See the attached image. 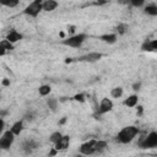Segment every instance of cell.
I'll use <instances>...</instances> for the list:
<instances>
[{
    "mask_svg": "<svg viewBox=\"0 0 157 157\" xmlns=\"http://www.w3.org/2000/svg\"><path fill=\"white\" fill-rule=\"evenodd\" d=\"M139 134V129L134 125H129V126H125L123 128L118 135H117V141L120 142V144H129L131 142L135 136Z\"/></svg>",
    "mask_w": 157,
    "mask_h": 157,
    "instance_id": "cell-1",
    "label": "cell"
},
{
    "mask_svg": "<svg viewBox=\"0 0 157 157\" xmlns=\"http://www.w3.org/2000/svg\"><path fill=\"white\" fill-rule=\"evenodd\" d=\"M139 146L144 150L157 147V131H151L146 136H142L139 140Z\"/></svg>",
    "mask_w": 157,
    "mask_h": 157,
    "instance_id": "cell-2",
    "label": "cell"
},
{
    "mask_svg": "<svg viewBox=\"0 0 157 157\" xmlns=\"http://www.w3.org/2000/svg\"><path fill=\"white\" fill-rule=\"evenodd\" d=\"M87 38V36L85 33H78V34H74V36H70L69 38H65L63 39V44L64 45H69V47H72V48H78L82 45V43L85 42V39Z\"/></svg>",
    "mask_w": 157,
    "mask_h": 157,
    "instance_id": "cell-3",
    "label": "cell"
},
{
    "mask_svg": "<svg viewBox=\"0 0 157 157\" xmlns=\"http://www.w3.org/2000/svg\"><path fill=\"white\" fill-rule=\"evenodd\" d=\"M42 10H43V2L40 0H34V1L29 2V5L23 10V13H26L31 17H37Z\"/></svg>",
    "mask_w": 157,
    "mask_h": 157,
    "instance_id": "cell-4",
    "label": "cell"
},
{
    "mask_svg": "<svg viewBox=\"0 0 157 157\" xmlns=\"http://www.w3.org/2000/svg\"><path fill=\"white\" fill-rule=\"evenodd\" d=\"M13 140H15V135L11 130L4 131L1 137H0V148L1 150H9L11 147V145L13 144Z\"/></svg>",
    "mask_w": 157,
    "mask_h": 157,
    "instance_id": "cell-5",
    "label": "cell"
},
{
    "mask_svg": "<svg viewBox=\"0 0 157 157\" xmlns=\"http://www.w3.org/2000/svg\"><path fill=\"white\" fill-rule=\"evenodd\" d=\"M96 144H97V140H90L85 144L81 145L80 147V153L83 155V156H90V155H93L96 153Z\"/></svg>",
    "mask_w": 157,
    "mask_h": 157,
    "instance_id": "cell-6",
    "label": "cell"
},
{
    "mask_svg": "<svg viewBox=\"0 0 157 157\" xmlns=\"http://www.w3.org/2000/svg\"><path fill=\"white\" fill-rule=\"evenodd\" d=\"M102 53H98V52H91L88 54H85V55H81L78 56L76 60L77 61H85V63H96L98 60L102 59Z\"/></svg>",
    "mask_w": 157,
    "mask_h": 157,
    "instance_id": "cell-7",
    "label": "cell"
},
{
    "mask_svg": "<svg viewBox=\"0 0 157 157\" xmlns=\"http://www.w3.org/2000/svg\"><path fill=\"white\" fill-rule=\"evenodd\" d=\"M113 109V102L109 99V98H103L99 103V108H98V113L99 114H104V113H108Z\"/></svg>",
    "mask_w": 157,
    "mask_h": 157,
    "instance_id": "cell-8",
    "label": "cell"
},
{
    "mask_svg": "<svg viewBox=\"0 0 157 157\" xmlns=\"http://www.w3.org/2000/svg\"><path fill=\"white\" fill-rule=\"evenodd\" d=\"M69 144H70V136L63 135V137L54 145V148L58 151H63V150H66L69 147Z\"/></svg>",
    "mask_w": 157,
    "mask_h": 157,
    "instance_id": "cell-9",
    "label": "cell"
},
{
    "mask_svg": "<svg viewBox=\"0 0 157 157\" xmlns=\"http://www.w3.org/2000/svg\"><path fill=\"white\" fill-rule=\"evenodd\" d=\"M37 147H38V144H37L36 141H33V140H27V141H25V142L22 144V148H23V151H25L27 155L32 153Z\"/></svg>",
    "mask_w": 157,
    "mask_h": 157,
    "instance_id": "cell-10",
    "label": "cell"
},
{
    "mask_svg": "<svg viewBox=\"0 0 157 157\" xmlns=\"http://www.w3.org/2000/svg\"><path fill=\"white\" fill-rule=\"evenodd\" d=\"M23 38V36L20 33V32H17L16 29H11L9 33H7V36H6V39L10 42V43H16V42H18V40H21Z\"/></svg>",
    "mask_w": 157,
    "mask_h": 157,
    "instance_id": "cell-11",
    "label": "cell"
},
{
    "mask_svg": "<svg viewBox=\"0 0 157 157\" xmlns=\"http://www.w3.org/2000/svg\"><path fill=\"white\" fill-rule=\"evenodd\" d=\"M99 39L107 44H114L117 42V34L114 33H107V34H102L99 36Z\"/></svg>",
    "mask_w": 157,
    "mask_h": 157,
    "instance_id": "cell-12",
    "label": "cell"
},
{
    "mask_svg": "<svg viewBox=\"0 0 157 157\" xmlns=\"http://www.w3.org/2000/svg\"><path fill=\"white\" fill-rule=\"evenodd\" d=\"M137 102H139L137 94H131V96H129L123 103H124V105H126V107H129V108H132V107L137 105Z\"/></svg>",
    "mask_w": 157,
    "mask_h": 157,
    "instance_id": "cell-13",
    "label": "cell"
},
{
    "mask_svg": "<svg viewBox=\"0 0 157 157\" xmlns=\"http://www.w3.org/2000/svg\"><path fill=\"white\" fill-rule=\"evenodd\" d=\"M10 130L13 132V135H15V136L20 135V134L22 132V130H23V120H18V121L13 123Z\"/></svg>",
    "mask_w": 157,
    "mask_h": 157,
    "instance_id": "cell-14",
    "label": "cell"
},
{
    "mask_svg": "<svg viewBox=\"0 0 157 157\" xmlns=\"http://www.w3.org/2000/svg\"><path fill=\"white\" fill-rule=\"evenodd\" d=\"M58 5L59 4L56 1H54V0H47V1L43 2V10L47 11V12H50V11L55 10L58 7Z\"/></svg>",
    "mask_w": 157,
    "mask_h": 157,
    "instance_id": "cell-15",
    "label": "cell"
},
{
    "mask_svg": "<svg viewBox=\"0 0 157 157\" xmlns=\"http://www.w3.org/2000/svg\"><path fill=\"white\" fill-rule=\"evenodd\" d=\"M145 13L150 15V16H157V5L156 4H150L145 6Z\"/></svg>",
    "mask_w": 157,
    "mask_h": 157,
    "instance_id": "cell-16",
    "label": "cell"
},
{
    "mask_svg": "<svg viewBox=\"0 0 157 157\" xmlns=\"http://www.w3.org/2000/svg\"><path fill=\"white\" fill-rule=\"evenodd\" d=\"M50 91H52V88H50V86L49 85H42V86H39V88H38V92H39V94L40 96H48L49 93H50Z\"/></svg>",
    "mask_w": 157,
    "mask_h": 157,
    "instance_id": "cell-17",
    "label": "cell"
},
{
    "mask_svg": "<svg viewBox=\"0 0 157 157\" xmlns=\"http://www.w3.org/2000/svg\"><path fill=\"white\" fill-rule=\"evenodd\" d=\"M47 104L50 108V110L55 112L56 110V107H58V99L56 98H48L47 99Z\"/></svg>",
    "mask_w": 157,
    "mask_h": 157,
    "instance_id": "cell-18",
    "label": "cell"
},
{
    "mask_svg": "<svg viewBox=\"0 0 157 157\" xmlns=\"http://www.w3.org/2000/svg\"><path fill=\"white\" fill-rule=\"evenodd\" d=\"M123 88L121 87H114L112 91H110V94H112V97H114V98H120L121 96H123Z\"/></svg>",
    "mask_w": 157,
    "mask_h": 157,
    "instance_id": "cell-19",
    "label": "cell"
},
{
    "mask_svg": "<svg viewBox=\"0 0 157 157\" xmlns=\"http://www.w3.org/2000/svg\"><path fill=\"white\" fill-rule=\"evenodd\" d=\"M63 137V135H61V132H59V131H55V132H53L50 136H49V141L50 142H53L54 145L60 140Z\"/></svg>",
    "mask_w": 157,
    "mask_h": 157,
    "instance_id": "cell-20",
    "label": "cell"
},
{
    "mask_svg": "<svg viewBox=\"0 0 157 157\" xmlns=\"http://www.w3.org/2000/svg\"><path fill=\"white\" fill-rule=\"evenodd\" d=\"M0 48H4L5 50H12L13 49V44L10 43L7 39H2L0 42Z\"/></svg>",
    "mask_w": 157,
    "mask_h": 157,
    "instance_id": "cell-21",
    "label": "cell"
},
{
    "mask_svg": "<svg viewBox=\"0 0 157 157\" xmlns=\"http://www.w3.org/2000/svg\"><path fill=\"white\" fill-rule=\"evenodd\" d=\"M107 147V141H103V140H98L97 144H96V151L97 152H102L103 150H105Z\"/></svg>",
    "mask_w": 157,
    "mask_h": 157,
    "instance_id": "cell-22",
    "label": "cell"
},
{
    "mask_svg": "<svg viewBox=\"0 0 157 157\" xmlns=\"http://www.w3.org/2000/svg\"><path fill=\"white\" fill-rule=\"evenodd\" d=\"M117 32L119 33V34H124L126 31H128V26L125 25V23H120V25H118L117 26Z\"/></svg>",
    "mask_w": 157,
    "mask_h": 157,
    "instance_id": "cell-23",
    "label": "cell"
},
{
    "mask_svg": "<svg viewBox=\"0 0 157 157\" xmlns=\"http://www.w3.org/2000/svg\"><path fill=\"white\" fill-rule=\"evenodd\" d=\"M1 4L4 6H7V7H15L18 5V1L17 0H10V1H1Z\"/></svg>",
    "mask_w": 157,
    "mask_h": 157,
    "instance_id": "cell-24",
    "label": "cell"
},
{
    "mask_svg": "<svg viewBox=\"0 0 157 157\" xmlns=\"http://www.w3.org/2000/svg\"><path fill=\"white\" fill-rule=\"evenodd\" d=\"M141 49L144 52H152V45H151V40H146L142 45H141Z\"/></svg>",
    "mask_w": 157,
    "mask_h": 157,
    "instance_id": "cell-25",
    "label": "cell"
},
{
    "mask_svg": "<svg viewBox=\"0 0 157 157\" xmlns=\"http://www.w3.org/2000/svg\"><path fill=\"white\" fill-rule=\"evenodd\" d=\"M74 99H75L76 102H80V103H83V102L86 101L83 93H77V94H75V96H74Z\"/></svg>",
    "mask_w": 157,
    "mask_h": 157,
    "instance_id": "cell-26",
    "label": "cell"
},
{
    "mask_svg": "<svg viewBox=\"0 0 157 157\" xmlns=\"http://www.w3.org/2000/svg\"><path fill=\"white\" fill-rule=\"evenodd\" d=\"M130 4H131L132 6H135V7H140V6H144L145 1H144V0H131Z\"/></svg>",
    "mask_w": 157,
    "mask_h": 157,
    "instance_id": "cell-27",
    "label": "cell"
},
{
    "mask_svg": "<svg viewBox=\"0 0 157 157\" xmlns=\"http://www.w3.org/2000/svg\"><path fill=\"white\" fill-rule=\"evenodd\" d=\"M140 88H141V82H140V81H139V82H135V83L132 85V90H134V91H139Z\"/></svg>",
    "mask_w": 157,
    "mask_h": 157,
    "instance_id": "cell-28",
    "label": "cell"
},
{
    "mask_svg": "<svg viewBox=\"0 0 157 157\" xmlns=\"http://www.w3.org/2000/svg\"><path fill=\"white\" fill-rule=\"evenodd\" d=\"M142 113H144V107H142V105H137V110H136L137 117H141Z\"/></svg>",
    "mask_w": 157,
    "mask_h": 157,
    "instance_id": "cell-29",
    "label": "cell"
},
{
    "mask_svg": "<svg viewBox=\"0 0 157 157\" xmlns=\"http://www.w3.org/2000/svg\"><path fill=\"white\" fill-rule=\"evenodd\" d=\"M1 85H2V86H5V87L10 86V80H9V78H2V81H1Z\"/></svg>",
    "mask_w": 157,
    "mask_h": 157,
    "instance_id": "cell-30",
    "label": "cell"
},
{
    "mask_svg": "<svg viewBox=\"0 0 157 157\" xmlns=\"http://www.w3.org/2000/svg\"><path fill=\"white\" fill-rule=\"evenodd\" d=\"M151 45H152V50H156L157 52V39L151 40Z\"/></svg>",
    "mask_w": 157,
    "mask_h": 157,
    "instance_id": "cell-31",
    "label": "cell"
},
{
    "mask_svg": "<svg viewBox=\"0 0 157 157\" xmlns=\"http://www.w3.org/2000/svg\"><path fill=\"white\" fill-rule=\"evenodd\" d=\"M58 152H59V151H58V150H55V148L53 147V148L49 151V157H53V156H55Z\"/></svg>",
    "mask_w": 157,
    "mask_h": 157,
    "instance_id": "cell-32",
    "label": "cell"
},
{
    "mask_svg": "<svg viewBox=\"0 0 157 157\" xmlns=\"http://www.w3.org/2000/svg\"><path fill=\"white\" fill-rule=\"evenodd\" d=\"M4 126H5V121H4V119L1 118V119H0V131H1V132L4 131Z\"/></svg>",
    "mask_w": 157,
    "mask_h": 157,
    "instance_id": "cell-33",
    "label": "cell"
},
{
    "mask_svg": "<svg viewBox=\"0 0 157 157\" xmlns=\"http://www.w3.org/2000/svg\"><path fill=\"white\" fill-rule=\"evenodd\" d=\"M75 28H76L75 26H69V28H67V31H69V32H70V33H71V34L74 36V32H75Z\"/></svg>",
    "mask_w": 157,
    "mask_h": 157,
    "instance_id": "cell-34",
    "label": "cell"
},
{
    "mask_svg": "<svg viewBox=\"0 0 157 157\" xmlns=\"http://www.w3.org/2000/svg\"><path fill=\"white\" fill-rule=\"evenodd\" d=\"M65 123H66V118H65V117L59 120V125H63V124H65Z\"/></svg>",
    "mask_w": 157,
    "mask_h": 157,
    "instance_id": "cell-35",
    "label": "cell"
},
{
    "mask_svg": "<svg viewBox=\"0 0 157 157\" xmlns=\"http://www.w3.org/2000/svg\"><path fill=\"white\" fill-rule=\"evenodd\" d=\"M72 61H74L72 58H66V59H65V63H66V64H70V63H72Z\"/></svg>",
    "mask_w": 157,
    "mask_h": 157,
    "instance_id": "cell-36",
    "label": "cell"
},
{
    "mask_svg": "<svg viewBox=\"0 0 157 157\" xmlns=\"http://www.w3.org/2000/svg\"><path fill=\"white\" fill-rule=\"evenodd\" d=\"M5 53H6V50L4 48H0V55H5Z\"/></svg>",
    "mask_w": 157,
    "mask_h": 157,
    "instance_id": "cell-37",
    "label": "cell"
},
{
    "mask_svg": "<svg viewBox=\"0 0 157 157\" xmlns=\"http://www.w3.org/2000/svg\"><path fill=\"white\" fill-rule=\"evenodd\" d=\"M6 114H7V112H6V110H2V112H1V118H2L4 115H6Z\"/></svg>",
    "mask_w": 157,
    "mask_h": 157,
    "instance_id": "cell-38",
    "label": "cell"
},
{
    "mask_svg": "<svg viewBox=\"0 0 157 157\" xmlns=\"http://www.w3.org/2000/svg\"><path fill=\"white\" fill-rule=\"evenodd\" d=\"M65 101H66V97H61L60 98V102H65Z\"/></svg>",
    "mask_w": 157,
    "mask_h": 157,
    "instance_id": "cell-39",
    "label": "cell"
},
{
    "mask_svg": "<svg viewBox=\"0 0 157 157\" xmlns=\"http://www.w3.org/2000/svg\"><path fill=\"white\" fill-rule=\"evenodd\" d=\"M64 36H65V34H64V32H60V37H61V38H64Z\"/></svg>",
    "mask_w": 157,
    "mask_h": 157,
    "instance_id": "cell-40",
    "label": "cell"
},
{
    "mask_svg": "<svg viewBox=\"0 0 157 157\" xmlns=\"http://www.w3.org/2000/svg\"><path fill=\"white\" fill-rule=\"evenodd\" d=\"M76 157H85L83 155H78V156H76Z\"/></svg>",
    "mask_w": 157,
    "mask_h": 157,
    "instance_id": "cell-41",
    "label": "cell"
}]
</instances>
